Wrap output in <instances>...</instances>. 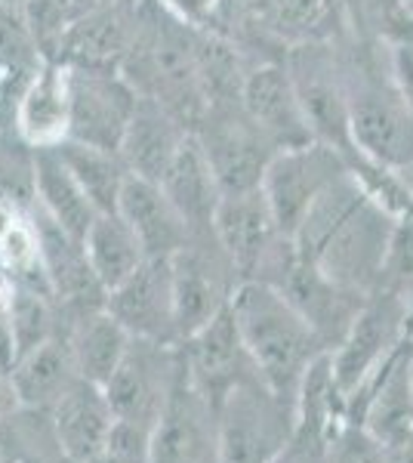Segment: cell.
<instances>
[{"mask_svg": "<svg viewBox=\"0 0 413 463\" xmlns=\"http://www.w3.org/2000/svg\"><path fill=\"white\" fill-rule=\"evenodd\" d=\"M238 285L235 266L225 257L213 229L192 232L185 248L173 257V290H176L179 343L213 321L229 306Z\"/></svg>", "mask_w": 413, "mask_h": 463, "instance_id": "9", "label": "cell"}, {"mask_svg": "<svg viewBox=\"0 0 413 463\" xmlns=\"http://www.w3.org/2000/svg\"><path fill=\"white\" fill-rule=\"evenodd\" d=\"M401 6H404V13L413 19V0H401Z\"/></svg>", "mask_w": 413, "mask_h": 463, "instance_id": "36", "label": "cell"}, {"mask_svg": "<svg viewBox=\"0 0 413 463\" xmlns=\"http://www.w3.org/2000/svg\"><path fill=\"white\" fill-rule=\"evenodd\" d=\"M330 463H386V445L364 423L345 420L330 439Z\"/></svg>", "mask_w": 413, "mask_h": 463, "instance_id": "29", "label": "cell"}, {"mask_svg": "<svg viewBox=\"0 0 413 463\" xmlns=\"http://www.w3.org/2000/svg\"><path fill=\"white\" fill-rule=\"evenodd\" d=\"M161 189L176 204V211L185 216L192 232L213 229V216L222 201V189L216 183L213 167H210L204 148H201L194 133H189V139L176 152V158L164 170Z\"/></svg>", "mask_w": 413, "mask_h": 463, "instance_id": "21", "label": "cell"}, {"mask_svg": "<svg viewBox=\"0 0 413 463\" xmlns=\"http://www.w3.org/2000/svg\"><path fill=\"white\" fill-rule=\"evenodd\" d=\"M380 43L352 37V50L340 56L345 93H349V121L355 152L389 170L413 174V111L398 93L392 71L377 62Z\"/></svg>", "mask_w": 413, "mask_h": 463, "instance_id": "2", "label": "cell"}, {"mask_svg": "<svg viewBox=\"0 0 413 463\" xmlns=\"http://www.w3.org/2000/svg\"><path fill=\"white\" fill-rule=\"evenodd\" d=\"M13 331L19 358L56 337V300L37 290L13 285Z\"/></svg>", "mask_w": 413, "mask_h": 463, "instance_id": "28", "label": "cell"}, {"mask_svg": "<svg viewBox=\"0 0 413 463\" xmlns=\"http://www.w3.org/2000/svg\"><path fill=\"white\" fill-rule=\"evenodd\" d=\"M386 463H413V432L401 442L386 445Z\"/></svg>", "mask_w": 413, "mask_h": 463, "instance_id": "34", "label": "cell"}, {"mask_svg": "<svg viewBox=\"0 0 413 463\" xmlns=\"http://www.w3.org/2000/svg\"><path fill=\"white\" fill-rule=\"evenodd\" d=\"M16 408H22V405H19V399H16V390H13L10 377L0 374V423H4L6 417H10Z\"/></svg>", "mask_w": 413, "mask_h": 463, "instance_id": "33", "label": "cell"}, {"mask_svg": "<svg viewBox=\"0 0 413 463\" xmlns=\"http://www.w3.org/2000/svg\"><path fill=\"white\" fill-rule=\"evenodd\" d=\"M71 130L69 139L121 152L127 124L139 102V90L121 69L69 65Z\"/></svg>", "mask_w": 413, "mask_h": 463, "instance_id": "10", "label": "cell"}, {"mask_svg": "<svg viewBox=\"0 0 413 463\" xmlns=\"http://www.w3.org/2000/svg\"><path fill=\"white\" fill-rule=\"evenodd\" d=\"M65 340L71 346L78 374L96 386H105L115 377V371L121 368V362L133 346L130 331L108 309H96L74 318Z\"/></svg>", "mask_w": 413, "mask_h": 463, "instance_id": "24", "label": "cell"}, {"mask_svg": "<svg viewBox=\"0 0 413 463\" xmlns=\"http://www.w3.org/2000/svg\"><path fill=\"white\" fill-rule=\"evenodd\" d=\"M349 174L345 158L324 143H309L277 152L262 179L277 226L287 238H296L321 198Z\"/></svg>", "mask_w": 413, "mask_h": 463, "instance_id": "8", "label": "cell"}, {"mask_svg": "<svg viewBox=\"0 0 413 463\" xmlns=\"http://www.w3.org/2000/svg\"><path fill=\"white\" fill-rule=\"evenodd\" d=\"M56 4H59V10H62V16L69 19V25H74V22L89 16L93 10H99L105 0H56Z\"/></svg>", "mask_w": 413, "mask_h": 463, "instance_id": "32", "label": "cell"}, {"mask_svg": "<svg viewBox=\"0 0 413 463\" xmlns=\"http://www.w3.org/2000/svg\"><path fill=\"white\" fill-rule=\"evenodd\" d=\"M148 463H222L216 408L192 383L185 358L167 405L148 432Z\"/></svg>", "mask_w": 413, "mask_h": 463, "instance_id": "11", "label": "cell"}, {"mask_svg": "<svg viewBox=\"0 0 413 463\" xmlns=\"http://www.w3.org/2000/svg\"><path fill=\"white\" fill-rule=\"evenodd\" d=\"M229 309L259 377L275 395L296 408L309 368L330 353L327 343L287 300V294L268 281H238Z\"/></svg>", "mask_w": 413, "mask_h": 463, "instance_id": "1", "label": "cell"}, {"mask_svg": "<svg viewBox=\"0 0 413 463\" xmlns=\"http://www.w3.org/2000/svg\"><path fill=\"white\" fill-rule=\"evenodd\" d=\"M47 62L22 6H0V65L22 80H32Z\"/></svg>", "mask_w": 413, "mask_h": 463, "instance_id": "27", "label": "cell"}, {"mask_svg": "<svg viewBox=\"0 0 413 463\" xmlns=\"http://www.w3.org/2000/svg\"><path fill=\"white\" fill-rule=\"evenodd\" d=\"M34 204L80 244L99 216L56 148H34Z\"/></svg>", "mask_w": 413, "mask_h": 463, "instance_id": "22", "label": "cell"}, {"mask_svg": "<svg viewBox=\"0 0 413 463\" xmlns=\"http://www.w3.org/2000/svg\"><path fill=\"white\" fill-rule=\"evenodd\" d=\"M13 130L28 148H56L71 130V90L69 65L43 62L19 93L13 109Z\"/></svg>", "mask_w": 413, "mask_h": 463, "instance_id": "16", "label": "cell"}, {"mask_svg": "<svg viewBox=\"0 0 413 463\" xmlns=\"http://www.w3.org/2000/svg\"><path fill=\"white\" fill-rule=\"evenodd\" d=\"M241 109L266 133V139L277 152L314 143L309 118H305V109L299 102L296 84H293L284 59L281 62L268 59V62L247 69L241 87Z\"/></svg>", "mask_w": 413, "mask_h": 463, "instance_id": "15", "label": "cell"}, {"mask_svg": "<svg viewBox=\"0 0 413 463\" xmlns=\"http://www.w3.org/2000/svg\"><path fill=\"white\" fill-rule=\"evenodd\" d=\"M386 56H389V71H392L398 93H401V99L408 102V109L413 111V32L389 43Z\"/></svg>", "mask_w": 413, "mask_h": 463, "instance_id": "30", "label": "cell"}, {"mask_svg": "<svg viewBox=\"0 0 413 463\" xmlns=\"http://www.w3.org/2000/svg\"><path fill=\"white\" fill-rule=\"evenodd\" d=\"M194 137L204 148L222 195L262 189V179H266V170L277 155V148L247 118L241 99L210 106L201 124L194 127Z\"/></svg>", "mask_w": 413, "mask_h": 463, "instance_id": "7", "label": "cell"}, {"mask_svg": "<svg viewBox=\"0 0 413 463\" xmlns=\"http://www.w3.org/2000/svg\"><path fill=\"white\" fill-rule=\"evenodd\" d=\"M185 358V371H189L192 383L198 386V392L204 395L210 405L220 402L235 390L238 383L250 377H259L257 364H253L250 353H247L238 321L231 316V309H225L213 321H207L201 331H194L192 337L179 343Z\"/></svg>", "mask_w": 413, "mask_h": 463, "instance_id": "14", "label": "cell"}, {"mask_svg": "<svg viewBox=\"0 0 413 463\" xmlns=\"http://www.w3.org/2000/svg\"><path fill=\"white\" fill-rule=\"evenodd\" d=\"M410 331L413 316L404 297H398L389 288H377L367 294L355 325L349 327L340 346L330 353L333 383L345 402V417H349V405L380 374L382 364L410 340Z\"/></svg>", "mask_w": 413, "mask_h": 463, "instance_id": "3", "label": "cell"}, {"mask_svg": "<svg viewBox=\"0 0 413 463\" xmlns=\"http://www.w3.org/2000/svg\"><path fill=\"white\" fill-rule=\"evenodd\" d=\"M105 309L121 321L133 340L179 343L173 257H148L130 279L108 290Z\"/></svg>", "mask_w": 413, "mask_h": 463, "instance_id": "13", "label": "cell"}, {"mask_svg": "<svg viewBox=\"0 0 413 463\" xmlns=\"http://www.w3.org/2000/svg\"><path fill=\"white\" fill-rule=\"evenodd\" d=\"M284 65H287L293 84H296L314 143L336 148L343 158L355 155L349 121V93H345L340 53L333 50V43L321 41V37L296 41L284 53Z\"/></svg>", "mask_w": 413, "mask_h": 463, "instance_id": "6", "label": "cell"}, {"mask_svg": "<svg viewBox=\"0 0 413 463\" xmlns=\"http://www.w3.org/2000/svg\"><path fill=\"white\" fill-rule=\"evenodd\" d=\"M408 364H410V374H413V331H410V340H408Z\"/></svg>", "mask_w": 413, "mask_h": 463, "instance_id": "35", "label": "cell"}, {"mask_svg": "<svg viewBox=\"0 0 413 463\" xmlns=\"http://www.w3.org/2000/svg\"><path fill=\"white\" fill-rule=\"evenodd\" d=\"M183 371V349L179 343L133 340L130 353L115 371V377L102 386L115 408L117 420L133 423L152 432L161 417L167 395Z\"/></svg>", "mask_w": 413, "mask_h": 463, "instance_id": "12", "label": "cell"}, {"mask_svg": "<svg viewBox=\"0 0 413 463\" xmlns=\"http://www.w3.org/2000/svg\"><path fill=\"white\" fill-rule=\"evenodd\" d=\"M78 377L80 374L78 364H74L69 340L52 337L43 346H37L19 358L10 374V383L16 390L22 408L52 411V405L71 390Z\"/></svg>", "mask_w": 413, "mask_h": 463, "instance_id": "23", "label": "cell"}, {"mask_svg": "<svg viewBox=\"0 0 413 463\" xmlns=\"http://www.w3.org/2000/svg\"><path fill=\"white\" fill-rule=\"evenodd\" d=\"M139 22L130 4L105 0L99 10L74 22L65 34L59 62L65 65H93V69H121L133 41H136Z\"/></svg>", "mask_w": 413, "mask_h": 463, "instance_id": "18", "label": "cell"}, {"mask_svg": "<svg viewBox=\"0 0 413 463\" xmlns=\"http://www.w3.org/2000/svg\"><path fill=\"white\" fill-rule=\"evenodd\" d=\"M164 6L176 19H183L185 25L194 28H213L216 13H220L222 0H161Z\"/></svg>", "mask_w": 413, "mask_h": 463, "instance_id": "31", "label": "cell"}, {"mask_svg": "<svg viewBox=\"0 0 413 463\" xmlns=\"http://www.w3.org/2000/svg\"><path fill=\"white\" fill-rule=\"evenodd\" d=\"M56 152L62 155L65 167L71 170V176L87 192V198L93 201L96 211L99 213L117 211V201H121L127 179L133 176L121 152L74 143V139H65L62 146H56Z\"/></svg>", "mask_w": 413, "mask_h": 463, "instance_id": "26", "label": "cell"}, {"mask_svg": "<svg viewBox=\"0 0 413 463\" xmlns=\"http://www.w3.org/2000/svg\"><path fill=\"white\" fill-rule=\"evenodd\" d=\"M52 432L69 463L96 460L115 432L117 414L102 386L78 377L74 386L52 405Z\"/></svg>", "mask_w": 413, "mask_h": 463, "instance_id": "17", "label": "cell"}, {"mask_svg": "<svg viewBox=\"0 0 413 463\" xmlns=\"http://www.w3.org/2000/svg\"><path fill=\"white\" fill-rule=\"evenodd\" d=\"M189 127L179 121L167 106L139 93L136 111H133L130 124H127L121 143V155L130 174L161 183L164 170L176 158V152L189 139Z\"/></svg>", "mask_w": 413, "mask_h": 463, "instance_id": "19", "label": "cell"}, {"mask_svg": "<svg viewBox=\"0 0 413 463\" xmlns=\"http://www.w3.org/2000/svg\"><path fill=\"white\" fill-rule=\"evenodd\" d=\"M216 423L222 463H275L296 430V408L250 377L216 405Z\"/></svg>", "mask_w": 413, "mask_h": 463, "instance_id": "5", "label": "cell"}, {"mask_svg": "<svg viewBox=\"0 0 413 463\" xmlns=\"http://www.w3.org/2000/svg\"><path fill=\"white\" fill-rule=\"evenodd\" d=\"M84 250H87V260H89V266H93L96 279L102 281L105 290L127 281L148 260L139 235L117 211L96 216L84 238Z\"/></svg>", "mask_w": 413, "mask_h": 463, "instance_id": "25", "label": "cell"}, {"mask_svg": "<svg viewBox=\"0 0 413 463\" xmlns=\"http://www.w3.org/2000/svg\"><path fill=\"white\" fill-rule=\"evenodd\" d=\"M213 232L229 263L235 266L238 281L277 285V279L296 253V244L277 226L262 189L222 195L213 216Z\"/></svg>", "mask_w": 413, "mask_h": 463, "instance_id": "4", "label": "cell"}, {"mask_svg": "<svg viewBox=\"0 0 413 463\" xmlns=\"http://www.w3.org/2000/svg\"><path fill=\"white\" fill-rule=\"evenodd\" d=\"M25 0H0V6H22Z\"/></svg>", "mask_w": 413, "mask_h": 463, "instance_id": "37", "label": "cell"}, {"mask_svg": "<svg viewBox=\"0 0 413 463\" xmlns=\"http://www.w3.org/2000/svg\"><path fill=\"white\" fill-rule=\"evenodd\" d=\"M117 213L133 226L148 257H176L192 238V226L155 179H127Z\"/></svg>", "mask_w": 413, "mask_h": 463, "instance_id": "20", "label": "cell"}]
</instances>
